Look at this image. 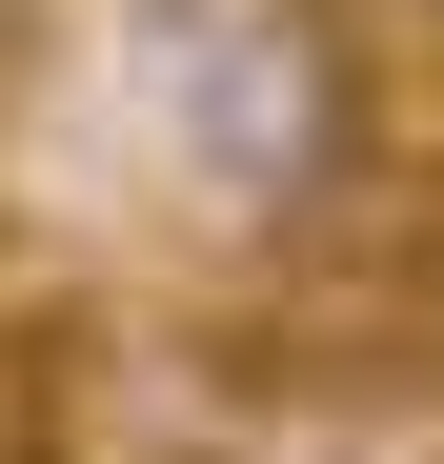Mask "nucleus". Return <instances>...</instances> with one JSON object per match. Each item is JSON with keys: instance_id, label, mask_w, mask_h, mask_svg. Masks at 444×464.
I'll return each instance as SVG.
<instances>
[{"instance_id": "f03ea898", "label": "nucleus", "mask_w": 444, "mask_h": 464, "mask_svg": "<svg viewBox=\"0 0 444 464\" xmlns=\"http://www.w3.org/2000/svg\"><path fill=\"white\" fill-rule=\"evenodd\" d=\"M404 21H444V0H404Z\"/></svg>"}, {"instance_id": "f257e3e1", "label": "nucleus", "mask_w": 444, "mask_h": 464, "mask_svg": "<svg viewBox=\"0 0 444 464\" xmlns=\"http://www.w3.org/2000/svg\"><path fill=\"white\" fill-rule=\"evenodd\" d=\"M162 141L263 202V222H323L363 182V41L323 21V0H202L182 61H162Z\"/></svg>"}]
</instances>
